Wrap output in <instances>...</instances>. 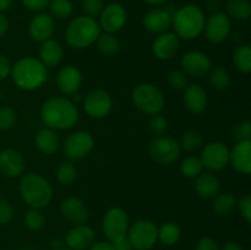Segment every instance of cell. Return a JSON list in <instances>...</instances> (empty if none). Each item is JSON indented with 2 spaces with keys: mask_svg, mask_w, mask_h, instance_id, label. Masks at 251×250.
<instances>
[{
  "mask_svg": "<svg viewBox=\"0 0 251 250\" xmlns=\"http://www.w3.org/2000/svg\"><path fill=\"white\" fill-rule=\"evenodd\" d=\"M237 199L230 193L217 194L213 198L212 208L216 215L218 216H227L237 207Z\"/></svg>",
  "mask_w": 251,
  "mask_h": 250,
  "instance_id": "83f0119b",
  "label": "cell"
},
{
  "mask_svg": "<svg viewBox=\"0 0 251 250\" xmlns=\"http://www.w3.org/2000/svg\"><path fill=\"white\" fill-rule=\"evenodd\" d=\"M110 243H112L113 247H114V250H134V248H132L131 243H130V240L127 239L126 235Z\"/></svg>",
  "mask_w": 251,
  "mask_h": 250,
  "instance_id": "681fc988",
  "label": "cell"
},
{
  "mask_svg": "<svg viewBox=\"0 0 251 250\" xmlns=\"http://www.w3.org/2000/svg\"><path fill=\"white\" fill-rule=\"evenodd\" d=\"M230 150L223 142L215 141L206 145L200 159L203 168L210 172H220L229 164Z\"/></svg>",
  "mask_w": 251,
  "mask_h": 250,
  "instance_id": "8fae6325",
  "label": "cell"
},
{
  "mask_svg": "<svg viewBox=\"0 0 251 250\" xmlns=\"http://www.w3.org/2000/svg\"><path fill=\"white\" fill-rule=\"evenodd\" d=\"M22 250H33V249H32V248H29V247H27V248H24Z\"/></svg>",
  "mask_w": 251,
  "mask_h": 250,
  "instance_id": "9f6ffc18",
  "label": "cell"
},
{
  "mask_svg": "<svg viewBox=\"0 0 251 250\" xmlns=\"http://www.w3.org/2000/svg\"><path fill=\"white\" fill-rule=\"evenodd\" d=\"M181 68L186 75L193 77H202L210 73L212 66L207 54L200 50H190L184 54L181 58Z\"/></svg>",
  "mask_w": 251,
  "mask_h": 250,
  "instance_id": "9a60e30c",
  "label": "cell"
},
{
  "mask_svg": "<svg viewBox=\"0 0 251 250\" xmlns=\"http://www.w3.org/2000/svg\"><path fill=\"white\" fill-rule=\"evenodd\" d=\"M145 2H147L149 5H161L163 4L166 0H144Z\"/></svg>",
  "mask_w": 251,
  "mask_h": 250,
  "instance_id": "11a10c76",
  "label": "cell"
},
{
  "mask_svg": "<svg viewBox=\"0 0 251 250\" xmlns=\"http://www.w3.org/2000/svg\"><path fill=\"white\" fill-rule=\"evenodd\" d=\"M127 14L125 7L119 2H110L103 7L102 12L100 14V29H104L107 33H113L120 31L125 26Z\"/></svg>",
  "mask_w": 251,
  "mask_h": 250,
  "instance_id": "4fadbf2b",
  "label": "cell"
},
{
  "mask_svg": "<svg viewBox=\"0 0 251 250\" xmlns=\"http://www.w3.org/2000/svg\"><path fill=\"white\" fill-rule=\"evenodd\" d=\"M168 83L173 90L183 91L189 85L188 76L181 70H173L168 74Z\"/></svg>",
  "mask_w": 251,
  "mask_h": 250,
  "instance_id": "ab89813d",
  "label": "cell"
},
{
  "mask_svg": "<svg viewBox=\"0 0 251 250\" xmlns=\"http://www.w3.org/2000/svg\"><path fill=\"white\" fill-rule=\"evenodd\" d=\"M173 14L167 9H152L146 12L142 19V25L151 33L161 34L172 26Z\"/></svg>",
  "mask_w": 251,
  "mask_h": 250,
  "instance_id": "e0dca14e",
  "label": "cell"
},
{
  "mask_svg": "<svg viewBox=\"0 0 251 250\" xmlns=\"http://www.w3.org/2000/svg\"><path fill=\"white\" fill-rule=\"evenodd\" d=\"M76 176H77V169L70 162H64L56 169V178L59 183L63 185L73 184L76 180Z\"/></svg>",
  "mask_w": 251,
  "mask_h": 250,
  "instance_id": "8d00e7d4",
  "label": "cell"
},
{
  "mask_svg": "<svg viewBox=\"0 0 251 250\" xmlns=\"http://www.w3.org/2000/svg\"><path fill=\"white\" fill-rule=\"evenodd\" d=\"M206 17L198 5L189 4L180 7L173 14L172 25L176 34L181 39H194L203 32Z\"/></svg>",
  "mask_w": 251,
  "mask_h": 250,
  "instance_id": "277c9868",
  "label": "cell"
},
{
  "mask_svg": "<svg viewBox=\"0 0 251 250\" xmlns=\"http://www.w3.org/2000/svg\"><path fill=\"white\" fill-rule=\"evenodd\" d=\"M95 146L93 136L88 131H76L66 137L64 141V153L73 161H80L90 154Z\"/></svg>",
  "mask_w": 251,
  "mask_h": 250,
  "instance_id": "30bf717a",
  "label": "cell"
},
{
  "mask_svg": "<svg viewBox=\"0 0 251 250\" xmlns=\"http://www.w3.org/2000/svg\"><path fill=\"white\" fill-rule=\"evenodd\" d=\"M41 118L49 129H70L77 123L78 109L68 98L50 97L42 105Z\"/></svg>",
  "mask_w": 251,
  "mask_h": 250,
  "instance_id": "6da1fadb",
  "label": "cell"
},
{
  "mask_svg": "<svg viewBox=\"0 0 251 250\" xmlns=\"http://www.w3.org/2000/svg\"><path fill=\"white\" fill-rule=\"evenodd\" d=\"M157 235H158V240L162 244L167 245V247H172V245H176L180 240L181 230L176 223L166 222L158 228Z\"/></svg>",
  "mask_w": 251,
  "mask_h": 250,
  "instance_id": "f546056e",
  "label": "cell"
},
{
  "mask_svg": "<svg viewBox=\"0 0 251 250\" xmlns=\"http://www.w3.org/2000/svg\"><path fill=\"white\" fill-rule=\"evenodd\" d=\"M113 107V100L109 93L100 88L90 91L85 98V110L91 118L102 119L107 117Z\"/></svg>",
  "mask_w": 251,
  "mask_h": 250,
  "instance_id": "5bb4252c",
  "label": "cell"
},
{
  "mask_svg": "<svg viewBox=\"0 0 251 250\" xmlns=\"http://www.w3.org/2000/svg\"><path fill=\"white\" fill-rule=\"evenodd\" d=\"M14 218V207L5 198L0 196V225H7Z\"/></svg>",
  "mask_w": 251,
  "mask_h": 250,
  "instance_id": "7bdbcfd3",
  "label": "cell"
},
{
  "mask_svg": "<svg viewBox=\"0 0 251 250\" xmlns=\"http://www.w3.org/2000/svg\"><path fill=\"white\" fill-rule=\"evenodd\" d=\"M229 163L242 174L251 172V141H238L229 152Z\"/></svg>",
  "mask_w": 251,
  "mask_h": 250,
  "instance_id": "cb8c5ba5",
  "label": "cell"
},
{
  "mask_svg": "<svg viewBox=\"0 0 251 250\" xmlns=\"http://www.w3.org/2000/svg\"><path fill=\"white\" fill-rule=\"evenodd\" d=\"M48 6L50 14L58 19L69 17L74 11L73 2L70 0H49Z\"/></svg>",
  "mask_w": 251,
  "mask_h": 250,
  "instance_id": "74e56055",
  "label": "cell"
},
{
  "mask_svg": "<svg viewBox=\"0 0 251 250\" xmlns=\"http://www.w3.org/2000/svg\"><path fill=\"white\" fill-rule=\"evenodd\" d=\"M150 156L161 164H171L178 159L180 154V144L169 136H156L149 146Z\"/></svg>",
  "mask_w": 251,
  "mask_h": 250,
  "instance_id": "ba28073f",
  "label": "cell"
},
{
  "mask_svg": "<svg viewBox=\"0 0 251 250\" xmlns=\"http://www.w3.org/2000/svg\"><path fill=\"white\" fill-rule=\"evenodd\" d=\"M195 250H221V248L215 239L208 237H203L198 242Z\"/></svg>",
  "mask_w": 251,
  "mask_h": 250,
  "instance_id": "bcb514c9",
  "label": "cell"
},
{
  "mask_svg": "<svg viewBox=\"0 0 251 250\" xmlns=\"http://www.w3.org/2000/svg\"><path fill=\"white\" fill-rule=\"evenodd\" d=\"M227 16L238 21H247L250 19L251 5L248 0H228Z\"/></svg>",
  "mask_w": 251,
  "mask_h": 250,
  "instance_id": "f1b7e54d",
  "label": "cell"
},
{
  "mask_svg": "<svg viewBox=\"0 0 251 250\" xmlns=\"http://www.w3.org/2000/svg\"><path fill=\"white\" fill-rule=\"evenodd\" d=\"M237 206L240 211V215L243 216L247 223H251V196L245 195L237 201Z\"/></svg>",
  "mask_w": 251,
  "mask_h": 250,
  "instance_id": "ee69618b",
  "label": "cell"
},
{
  "mask_svg": "<svg viewBox=\"0 0 251 250\" xmlns=\"http://www.w3.org/2000/svg\"><path fill=\"white\" fill-rule=\"evenodd\" d=\"M221 250H244V249H243V247L238 242H232V240H230V242L226 243Z\"/></svg>",
  "mask_w": 251,
  "mask_h": 250,
  "instance_id": "f5cc1de1",
  "label": "cell"
},
{
  "mask_svg": "<svg viewBox=\"0 0 251 250\" xmlns=\"http://www.w3.org/2000/svg\"><path fill=\"white\" fill-rule=\"evenodd\" d=\"M195 190L200 198L208 200L220 193V180L211 172L200 173L195 178Z\"/></svg>",
  "mask_w": 251,
  "mask_h": 250,
  "instance_id": "484cf974",
  "label": "cell"
},
{
  "mask_svg": "<svg viewBox=\"0 0 251 250\" xmlns=\"http://www.w3.org/2000/svg\"><path fill=\"white\" fill-rule=\"evenodd\" d=\"M234 65L240 73L248 74L251 71V48L249 44H240L233 54Z\"/></svg>",
  "mask_w": 251,
  "mask_h": 250,
  "instance_id": "1f68e13d",
  "label": "cell"
},
{
  "mask_svg": "<svg viewBox=\"0 0 251 250\" xmlns=\"http://www.w3.org/2000/svg\"><path fill=\"white\" fill-rule=\"evenodd\" d=\"M25 7L31 11H42L49 4V0H21Z\"/></svg>",
  "mask_w": 251,
  "mask_h": 250,
  "instance_id": "7dc6e473",
  "label": "cell"
},
{
  "mask_svg": "<svg viewBox=\"0 0 251 250\" xmlns=\"http://www.w3.org/2000/svg\"><path fill=\"white\" fill-rule=\"evenodd\" d=\"M88 250H114V247L110 242H97L93 243Z\"/></svg>",
  "mask_w": 251,
  "mask_h": 250,
  "instance_id": "f907efd6",
  "label": "cell"
},
{
  "mask_svg": "<svg viewBox=\"0 0 251 250\" xmlns=\"http://www.w3.org/2000/svg\"><path fill=\"white\" fill-rule=\"evenodd\" d=\"M103 7H104L103 0H82V10L88 17L95 19L96 16H100Z\"/></svg>",
  "mask_w": 251,
  "mask_h": 250,
  "instance_id": "b9f144b4",
  "label": "cell"
},
{
  "mask_svg": "<svg viewBox=\"0 0 251 250\" xmlns=\"http://www.w3.org/2000/svg\"><path fill=\"white\" fill-rule=\"evenodd\" d=\"M96 234L91 227L86 225H76L65 237V244L71 250H87L95 243Z\"/></svg>",
  "mask_w": 251,
  "mask_h": 250,
  "instance_id": "d6986e66",
  "label": "cell"
},
{
  "mask_svg": "<svg viewBox=\"0 0 251 250\" xmlns=\"http://www.w3.org/2000/svg\"><path fill=\"white\" fill-rule=\"evenodd\" d=\"M64 56V49L61 44L55 39H48L42 42L39 48V60L48 68H55L60 64Z\"/></svg>",
  "mask_w": 251,
  "mask_h": 250,
  "instance_id": "d4e9b609",
  "label": "cell"
},
{
  "mask_svg": "<svg viewBox=\"0 0 251 250\" xmlns=\"http://www.w3.org/2000/svg\"><path fill=\"white\" fill-rule=\"evenodd\" d=\"M11 73V63L5 55L0 54V80H4Z\"/></svg>",
  "mask_w": 251,
  "mask_h": 250,
  "instance_id": "c3c4849f",
  "label": "cell"
},
{
  "mask_svg": "<svg viewBox=\"0 0 251 250\" xmlns=\"http://www.w3.org/2000/svg\"><path fill=\"white\" fill-rule=\"evenodd\" d=\"M36 145L39 151L46 154H51L59 149L60 141L55 130L43 127L36 134Z\"/></svg>",
  "mask_w": 251,
  "mask_h": 250,
  "instance_id": "4316f807",
  "label": "cell"
},
{
  "mask_svg": "<svg viewBox=\"0 0 251 250\" xmlns=\"http://www.w3.org/2000/svg\"><path fill=\"white\" fill-rule=\"evenodd\" d=\"M29 36L36 42H44L50 39L54 33V20L46 12H39L32 17L28 26Z\"/></svg>",
  "mask_w": 251,
  "mask_h": 250,
  "instance_id": "44dd1931",
  "label": "cell"
},
{
  "mask_svg": "<svg viewBox=\"0 0 251 250\" xmlns=\"http://www.w3.org/2000/svg\"><path fill=\"white\" fill-rule=\"evenodd\" d=\"M132 102L142 113L153 115L163 109L166 98L162 91L153 83L142 82L132 91Z\"/></svg>",
  "mask_w": 251,
  "mask_h": 250,
  "instance_id": "8992f818",
  "label": "cell"
},
{
  "mask_svg": "<svg viewBox=\"0 0 251 250\" xmlns=\"http://www.w3.org/2000/svg\"><path fill=\"white\" fill-rule=\"evenodd\" d=\"M63 250H71V249H63Z\"/></svg>",
  "mask_w": 251,
  "mask_h": 250,
  "instance_id": "680465c9",
  "label": "cell"
},
{
  "mask_svg": "<svg viewBox=\"0 0 251 250\" xmlns=\"http://www.w3.org/2000/svg\"><path fill=\"white\" fill-rule=\"evenodd\" d=\"M9 29V21L2 12H0V38L4 36Z\"/></svg>",
  "mask_w": 251,
  "mask_h": 250,
  "instance_id": "816d5d0a",
  "label": "cell"
},
{
  "mask_svg": "<svg viewBox=\"0 0 251 250\" xmlns=\"http://www.w3.org/2000/svg\"><path fill=\"white\" fill-rule=\"evenodd\" d=\"M82 83V74L76 66L66 65L56 75V86L64 95H75Z\"/></svg>",
  "mask_w": 251,
  "mask_h": 250,
  "instance_id": "ac0fdd59",
  "label": "cell"
},
{
  "mask_svg": "<svg viewBox=\"0 0 251 250\" xmlns=\"http://www.w3.org/2000/svg\"><path fill=\"white\" fill-rule=\"evenodd\" d=\"M24 222L29 230H41L46 225V217L38 208H29L24 216Z\"/></svg>",
  "mask_w": 251,
  "mask_h": 250,
  "instance_id": "e575fe53",
  "label": "cell"
},
{
  "mask_svg": "<svg viewBox=\"0 0 251 250\" xmlns=\"http://www.w3.org/2000/svg\"><path fill=\"white\" fill-rule=\"evenodd\" d=\"M25 159L19 151L6 149L0 152V172L7 178H16L24 172Z\"/></svg>",
  "mask_w": 251,
  "mask_h": 250,
  "instance_id": "7402d4cb",
  "label": "cell"
},
{
  "mask_svg": "<svg viewBox=\"0 0 251 250\" xmlns=\"http://www.w3.org/2000/svg\"><path fill=\"white\" fill-rule=\"evenodd\" d=\"M234 136L238 141H245L250 140L251 141V124L250 122H243L234 129Z\"/></svg>",
  "mask_w": 251,
  "mask_h": 250,
  "instance_id": "f6af8a7d",
  "label": "cell"
},
{
  "mask_svg": "<svg viewBox=\"0 0 251 250\" xmlns=\"http://www.w3.org/2000/svg\"><path fill=\"white\" fill-rule=\"evenodd\" d=\"M208 75V82L212 86L215 90L217 91H225L229 87L232 78H230L229 73L223 66H216V68L211 69Z\"/></svg>",
  "mask_w": 251,
  "mask_h": 250,
  "instance_id": "4dcf8cb0",
  "label": "cell"
},
{
  "mask_svg": "<svg viewBox=\"0 0 251 250\" xmlns=\"http://www.w3.org/2000/svg\"><path fill=\"white\" fill-rule=\"evenodd\" d=\"M16 113L10 107H0V130H7L14 126Z\"/></svg>",
  "mask_w": 251,
  "mask_h": 250,
  "instance_id": "60d3db41",
  "label": "cell"
},
{
  "mask_svg": "<svg viewBox=\"0 0 251 250\" xmlns=\"http://www.w3.org/2000/svg\"><path fill=\"white\" fill-rule=\"evenodd\" d=\"M20 194L31 208L47 207L53 199V188L44 176L37 173H28L20 181Z\"/></svg>",
  "mask_w": 251,
  "mask_h": 250,
  "instance_id": "3957f363",
  "label": "cell"
},
{
  "mask_svg": "<svg viewBox=\"0 0 251 250\" xmlns=\"http://www.w3.org/2000/svg\"><path fill=\"white\" fill-rule=\"evenodd\" d=\"M179 46H180V42L176 33L163 32L158 34L152 43V51L161 60H169L178 53Z\"/></svg>",
  "mask_w": 251,
  "mask_h": 250,
  "instance_id": "2e32d148",
  "label": "cell"
},
{
  "mask_svg": "<svg viewBox=\"0 0 251 250\" xmlns=\"http://www.w3.org/2000/svg\"><path fill=\"white\" fill-rule=\"evenodd\" d=\"M183 100L186 109L193 114H200V113L205 112L208 104L207 93H206L205 88L196 83L186 86V88L184 90Z\"/></svg>",
  "mask_w": 251,
  "mask_h": 250,
  "instance_id": "603a6c76",
  "label": "cell"
},
{
  "mask_svg": "<svg viewBox=\"0 0 251 250\" xmlns=\"http://www.w3.org/2000/svg\"><path fill=\"white\" fill-rule=\"evenodd\" d=\"M158 227L150 220H137L129 227L127 239L134 250H150L158 240Z\"/></svg>",
  "mask_w": 251,
  "mask_h": 250,
  "instance_id": "52a82bcc",
  "label": "cell"
},
{
  "mask_svg": "<svg viewBox=\"0 0 251 250\" xmlns=\"http://www.w3.org/2000/svg\"><path fill=\"white\" fill-rule=\"evenodd\" d=\"M230 29H232V24L230 19L225 12H215L211 15L205 21V37L211 43H222L229 37Z\"/></svg>",
  "mask_w": 251,
  "mask_h": 250,
  "instance_id": "7c38bea8",
  "label": "cell"
},
{
  "mask_svg": "<svg viewBox=\"0 0 251 250\" xmlns=\"http://www.w3.org/2000/svg\"><path fill=\"white\" fill-rule=\"evenodd\" d=\"M102 229L109 242L125 237L129 229V216L120 207L109 208L103 217Z\"/></svg>",
  "mask_w": 251,
  "mask_h": 250,
  "instance_id": "9c48e42d",
  "label": "cell"
},
{
  "mask_svg": "<svg viewBox=\"0 0 251 250\" xmlns=\"http://www.w3.org/2000/svg\"><path fill=\"white\" fill-rule=\"evenodd\" d=\"M202 163H201L200 157L188 156L183 159L180 164V171L183 175L186 178H196L200 173H202Z\"/></svg>",
  "mask_w": 251,
  "mask_h": 250,
  "instance_id": "836d02e7",
  "label": "cell"
},
{
  "mask_svg": "<svg viewBox=\"0 0 251 250\" xmlns=\"http://www.w3.org/2000/svg\"><path fill=\"white\" fill-rule=\"evenodd\" d=\"M168 126L169 124L167 118L164 115L159 114V113L151 115V118H150L149 129L154 136H163L167 130H168Z\"/></svg>",
  "mask_w": 251,
  "mask_h": 250,
  "instance_id": "f35d334b",
  "label": "cell"
},
{
  "mask_svg": "<svg viewBox=\"0 0 251 250\" xmlns=\"http://www.w3.org/2000/svg\"><path fill=\"white\" fill-rule=\"evenodd\" d=\"M100 34V27L93 17L86 15L71 20L65 31V39L70 47L83 49L97 41Z\"/></svg>",
  "mask_w": 251,
  "mask_h": 250,
  "instance_id": "5b68a950",
  "label": "cell"
},
{
  "mask_svg": "<svg viewBox=\"0 0 251 250\" xmlns=\"http://www.w3.org/2000/svg\"><path fill=\"white\" fill-rule=\"evenodd\" d=\"M12 81L24 91H34L48 78V69L33 56H25L11 65Z\"/></svg>",
  "mask_w": 251,
  "mask_h": 250,
  "instance_id": "7a4b0ae2",
  "label": "cell"
},
{
  "mask_svg": "<svg viewBox=\"0 0 251 250\" xmlns=\"http://www.w3.org/2000/svg\"><path fill=\"white\" fill-rule=\"evenodd\" d=\"M14 0H0V12H4L11 7Z\"/></svg>",
  "mask_w": 251,
  "mask_h": 250,
  "instance_id": "db71d44e",
  "label": "cell"
},
{
  "mask_svg": "<svg viewBox=\"0 0 251 250\" xmlns=\"http://www.w3.org/2000/svg\"><path fill=\"white\" fill-rule=\"evenodd\" d=\"M60 211L64 217L74 225H85L90 217V212L81 199L70 196L61 201Z\"/></svg>",
  "mask_w": 251,
  "mask_h": 250,
  "instance_id": "ffe728a7",
  "label": "cell"
},
{
  "mask_svg": "<svg viewBox=\"0 0 251 250\" xmlns=\"http://www.w3.org/2000/svg\"><path fill=\"white\" fill-rule=\"evenodd\" d=\"M97 48L103 55L105 56H113L119 51L120 44L117 37L113 33H103L100 34L97 38Z\"/></svg>",
  "mask_w": 251,
  "mask_h": 250,
  "instance_id": "d6a6232c",
  "label": "cell"
},
{
  "mask_svg": "<svg viewBox=\"0 0 251 250\" xmlns=\"http://www.w3.org/2000/svg\"><path fill=\"white\" fill-rule=\"evenodd\" d=\"M202 142L203 137L200 132L196 131V130H188V131L183 135L181 141L179 142V144H180L181 149L185 150V151L194 152L202 146Z\"/></svg>",
  "mask_w": 251,
  "mask_h": 250,
  "instance_id": "d590c367",
  "label": "cell"
},
{
  "mask_svg": "<svg viewBox=\"0 0 251 250\" xmlns=\"http://www.w3.org/2000/svg\"><path fill=\"white\" fill-rule=\"evenodd\" d=\"M0 97H1V91H0Z\"/></svg>",
  "mask_w": 251,
  "mask_h": 250,
  "instance_id": "6f0895ef",
  "label": "cell"
}]
</instances>
